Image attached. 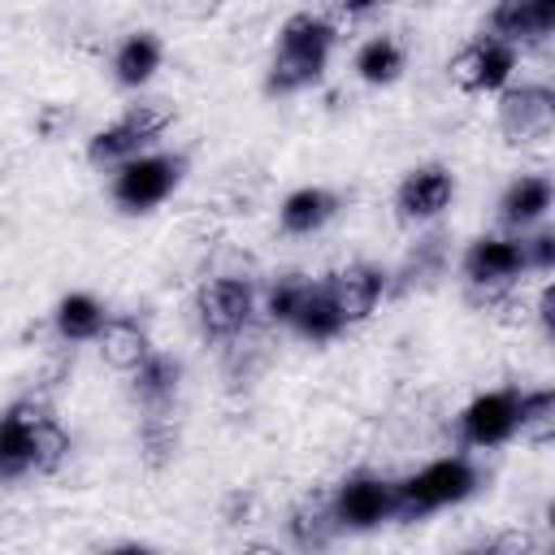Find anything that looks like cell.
<instances>
[{"label":"cell","instance_id":"1","mask_svg":"<svg viewBox=\"0 0 555 555\" xmlns=\"http://www.w3.org/2000/svg\"><path fill=\"white\" fill-rule=\"evenodd\" d=\"M334 43H338V26L330 13H312V9L291 13L278 30V52L269 61L264 91L269 95H295V91L321 82Z\"/></svg>","mask_w":555,"mask_h":555},{"label":"cell","instance_id":"2","mask_svg":"<svg viewBox=\"0 0 555 555\" xmlns=\"http://www.w3.org/2000/svg\"><path fill=\"white\" fill-rule=\"evenodd\" d=\"M481 486V473L473 460L464 455H442L434 464H425L421 473L395 481V520H425L438 507L464 503L473 499Z\"/></svg>","mask_w":555,"mask_h":555},{"label":"cell","instance_id":"3","mask_svg":"<svg viewBox=\"0 0 555 555\" xmlns=\"http://www.w3.org/2000/svg\"><path fill=\"white\" fill-rule=\"evenodd\" d=\"M169 126H173V108L165 100H139L117 121H108L104 130H95L87 139V160L91 165H126V160L143 156Z\"/></svg>","mask_w":555,"mask_h":555},{"label":"cell","instance_id":"4","mask_svg":"<svg viewBox=\"0 0 555 555\" xmlns=\"http://www.w3.org/2000/svg\"><path fill=\"white\" fill-rule=\"evenodd\" d=\"M182 173H186V156H178V152H143V156L117 165L108 191H113V204L121 212H152L156 204H165L178 191Z\"/></svg>","mask_w":555,"mask_h":555},{"label":"cell","instance_id":"5","mask_svg":"<svg viewBox=\"0 0 555 555\" xmlns=\"http://www.w3.org/2000/svg\"><path fill=\"white\" fill-rule=\"evenodd\" d=\"M516 61L520 52L494 35H473L455 56H451V82L468 95H490V91H503L512 87V74H516Z\"/></svg>","mask_w":555,"mask_h":555},{"label":"cell","instance_id":"6","mask_svg":"<svg viewBox=\"0 0 555 555\" xmlns=\"http://www.w3.org/2000/svg\"><path fill=\"white\" fill-rule=\"evenodd\" d=\"M460 273L473 291H481L486 299H499L516 286L525 269V251H520V238H503V234H481L464 247V260H460Z\"/></svg>","mask_w":555,"mask_h":555},{"label":"cell","instance_id":"7","mask_svg":"<svg viewBox=\"0 0 555 555\" xmlns=\"http://www.w3.org/2000/svg\"><path fill=\"white\" fill-rule=\"evenodd\" d=\"M330 512L338 529H356V533L377 529L395 520V481L382 473H351L330 494Z\"/></svg>","mask_w":555,"mask_h":555},{"label":"cell","instance_id":"8","mask_svg":"<svg viewBox=\"0 0 555 555\" xmlns=\"http://www.w3.org/2000/svg\"><path fill=\"white\" fill-rule=\"evenodd\" d=\"M251 312H256V291L247 278H212L195 295V317L208 338L243 334L251 325Z\"/></svg>","mask_w":555,"mask_h":555},{"label":"cell","instance_id":"9","mask_svg":"<svg viewBox=\"0 0 555 555\" xmlns=\"http://www.w3.org/2000/svg\"><path fill=\"white\" fill-rule=\"evenodd\" d=\"M48 416H52V408L35 395L17 399L0 412V481H17V477L35 473V438Z\"/></svg>","mask_w":555,"mask_h":555},{"label":"cell","instance_id":"10","mask_svg":"<svg viewBox=\"0 0 555 555\" xmlns=\"http://www.w3.org/2000/svg\"><path fill=\"white\" fill-rule=\"evenodd\" d=\"M555 126V91L546 82H520L499 91V130L512 143H538Z\"/></svg>","mask_w":555,"mask_h":555},{"label":"cell","instance_id":"11","mask_svg":"<svg viewBox=\"0 0 555 555\" xmlns=\"http://www.w3.org/2000/svg\"><path fill=\"white\" fill-rule=\"evenodd\" d=\"M520 429V390H486L460 412L464 447H503Z\"/></svg>","mask_w":555,"mask_h":555},{"label":"cell","instance_id":"12","mask_svg":"<svg viewBox=\"0 0 555 555\" xmlns=\"http://www.w3.org/2000/svg\"><path fill=\"white\" fill-rule=\"evenodd\" d=\"M321 286H325L334 312L343 317V325H360V321L373 317V308H377L382 295H386V269L356 260V264L334 269L330 278H321Z\"/></svg>","mask_w":555,"mask_h":555},{"label":"cell","instance_id":"13","mask_svg":"<svg viewBox=\"0 0 555 555\" xmlns=\"http://www.w3.org/2000/svg\"><path fill=\"white\" fill-rule=\"evenodd\" d=\"M451 199H455L451 169L447 165H416L412 173H403V182L395 191V212H399V221L421 225V221L442 217L451 208Z\"/></svg>","mask_w":555,"mask_h":555},{"label":"cell","instance_id":"14","mask_svg":"<svg viewBox=\"0 0 555 555\" xmlns=\"http://www.w3.org/2000/svg\"><path fill=\"white\" fill-rule=\"evenodd\" d=\"M555 30V4L551 0H503L490 9V35L520 48L546 43Z\"/></svg>","mask_w":555,"mask_h":555},{"label":"cell","instance_id":"15","mask_svg":"<svg viewBox=\"0 0 555 555\" xmlns=\"http://www.w3.org/2000/svg\"><path fill=\"white\" fill-rule=\"evenodd\" d=\"M555 204V186L546 173H520L516 182H507V191L499 195V221L512 230H529L538 225Z\"/></svg>","mask_w":555,"mask_h":555},{"label":"cell","instance_id":"16","mask_svg":"<svg viewBox=\"0 0 555 555\" xmlns=\"http://www.w3.org/2000/svg\"><path fill=\"white\" fill-rule=\"evenodd\" d=\"M95 347H100L104 364H113V369H121V373H134V369H139V364L152 356L147 325H143L139 317H126V312L104 321V330H100Z\"/></svg>","mask_w":555,"mask_h":555},{"label":"cell","instance_id":"17","mask_svg":"<svg viewBox=\"0 0 555 555\" xmlns=\"http://www.w3.org/2000/svg\"><path fill=\"white\" fill-rule=\"evenodd\" d=\"M160 61H165V48H160L156 30H130L113 52V78L121 87H143V82H152Z\"/></svg>","mask_w":555,"mask_h":555},{"label":"cell","instance_id":"18","mask_svg":"<svg viewBox=\"0 0 555 555\" xmlns=\"http://www.w3.org/2000/svg\"><path fill=\"white\" fill-rule=\"evenodd\" d=\"M338 204H343V199H338L330 186H299V191H291V195L282 199L278 217H282V230H286V234H317L325 221H334Z\"/></svg>","mask_w":555,"mask_h":555},{"label":"cell","instance_id":"19","mask_svg":"<svg viewBox=\"0 0 555 555\" xmlns=\"http://www.w3.org/2000/svg\"><path fill=\"white\" fill-rule=\"evenodd\" d=\"M108 312L95 295L87 291H69L56 299V312H52V325H56V338L61 343H95L100 330H104Z\"/></svg>","mask_w":555,"mask_h":555},{"label":"cell","instance_id":"20","mask_svg":"<svg viewBox=\"0 0 555 555\" xmlns=\"http://www.w3.org/2000/svg\"><path fill=\"white\" fill-rule=\"evenodd\" d=\"M178 382H182V364H178L173 356H160V351H152V356L130 373V390H134V399H139L147 412H165L169 399L178 395Z\"/></svg>","mask_w":555,"mask_h":555},{"label":"cell","instance_id":"21","mask_svg":"<svg viewBox=\"0 0 555 555\" xmlns=\"http://www.w3.org/2000/svg\"><path fill=\"white\" fill-rule=\"evenodd\" d=\"M286 325H295L308 343H330V338H338L347 330L321 282H304V295H299V304H295V312H291Z\"/></svg>","mask_w":555,"mask_h":555},{"label":"cell","instance_id":"22","mask_svg":"<svg viewBox=\"0 0 555 555\" xmlns=\"http://www.w3.org/2000/svg\"><path fill=\"white\" fill-rule=\"evenodd\" d=\"M403 65H408V56H403V43L395 35H373L356 48V74L369 87H390L403 74Z\"/></svg>","mask_w":555,"mask_h":555},{"label":"cell","instance_id":"23","mask_svg":"<svg viewBox=\"0 0 555 555\" xmlns=\"http://www.w3.org/2000/svg\"><path fill=\"white\" fill-rule=\"evenodd\" d=\"M286 529H291V542H295L304 555H321V551L334 542V533H338L334 512H330V499H308V503H299V507L291 512Z\"/></svg>","mask_w":555,"mask_h":555},{"label":"cell","instance_id":"24","mask_svg":"<svg viewBox=\"0 0 555 555\" xmlns=\"http://www.w3.org/2000/svg\"><path fill=\"white\" fill-rule=\"evenodd\" d=\"M529 442H551L555 438V390L551 386H533L520 390V429Z\"/></svg>","mask_w":555,"mask_h":555},{"label":"cell","instance_id":"25","mask_svg":"<svg viewBox=\"0 0 555 555\" xmlns=\"http://www.w3.org/2000/svg\"><path fill=\"white\" fill-rule=\"evenodd\" d=\"M139 447H143V460L152 468H160L173 447H178V429H173V416L169 412H147L143 425H139Z\"/></svg>","mask_w":555,"mask_h":555},{"label":"cell","instance_id":"26","mask_svg":"<svg viewBox=\"0 0 555 555\" xmlns=\"http://www.w3.org/2000/svg\"><path fill=\"white\" fill-rule=\"evenodd\" d=\"M65 460H69V434L61 429L56 416H48L35 438V473H56Z\"/></svg>","mask_w":555,"mask_h":555},{"label":"cell","instance_id":"27","mask_svg":"<svg viewBox=\"0 0 555 555\" xmlns=\"http://www.w3.org/2000/svg\"><path fill=\"white\" fill-rule=\"evenodd\" d=\"M442 260H447V238L442 234H425L416 247H412V256H408V282H434L438 273H442Z\"/></svg>","mask_w":555,"mask_h":555},{"label":"cell","instance_id":"28","mask_svg":"<svg viewBox=\"0 0 555 555\" xmlns=\"http://www.w3.org/2000/svg\"><path fill=\"white\" fill-rule=\"evenodd\" d=\"M304 282L308 278H278L273 286H269V295H264V317L269 321H278V325H286L291 321V312H295V304H299V295H304Z\"/></svg>","mask_w":555,"mask_h":555},{"label":"cell","instance_id":"29","mask_svg":"<svg viewBox=\"0 0 555 555\" xmlns=\"http://www.w3.org/2000/svg\"><path fill=\"white\" fill-rule=\"evenodd\" d=\"M520 251H525V269H533V273L555 269V234L551 230H538V234L520 238Z\"/></svg>","mask_w":555,"mask_h":555},{"label":"cell","instance_id":"30","mask_svg":"<svg viewBox=\"0 0 555 555\" xmlns=\"http://www.w3.org/2000/svg\"><path fill=\"white\" fill-rule=\"evenodd\" d=\"M104 555H156V551L143 546V542H121V546H113V551H104Z\"/></svg>","mask_w":555,"mask_h":555},{"label":"cell","instance_id":"31","mask_svg":"<svg viewBox=\"0 0 555 555\" xmlns=\"http://www.w3.org/2000/svg\"><path fill=\"white\" fill-rule=\"evenodd\" d=\"M243 555H282V551H273V546H264V542H256V546H247Z\"/></svg>","mask_w":555,"mask_h":555},{"label":"cell","instance_id":"32","mask_svg":"<svg viewBox=\"0 0 555 555\" xmlns=\"http://www.w3.org/2000/svg\"><path fill=\"white\" fill-rule=\"evenodd\" d=\"M464 555H494V546H486V551H464Z\"/></svg>","mask_w":555,"mask_h":555}]
</instances>
